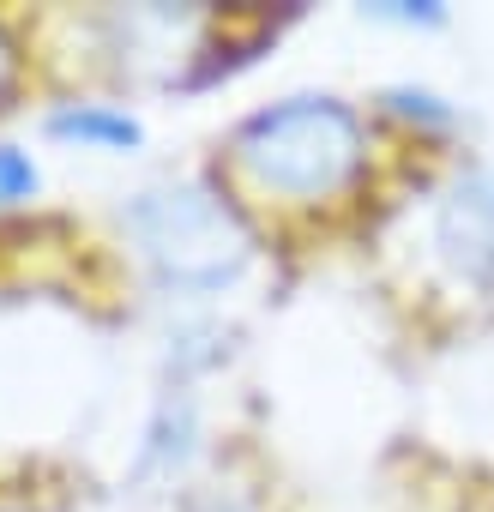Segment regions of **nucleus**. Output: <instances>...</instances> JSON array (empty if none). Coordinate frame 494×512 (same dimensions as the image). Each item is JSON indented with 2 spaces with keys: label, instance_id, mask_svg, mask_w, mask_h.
<instances>
[{
  "label": "nucleus",
  "instance_id": "obj_1",
  "mask_svg": "<svg viewBox=\"0 0 494 512\" xmlns=\"http://www.w3.org/2000/svg\"><path fill=\"white\" fill-rule=\"evenodd\" d=\"M241 175L278 199H332L356 181L368 139L350 103L338 97H284L247 115L229 139Z\"/></svg>",
  "mask_w": 494,
  "mask_h": 512
},
{
  "label": "nucleus",
  "instance_id": "obj_2",
  "mask_svg": "<svg viewBox=\"0 0 494 512\" xmlns=\"http://www.w3.org/2000/svg\"><path fill=\"white\" fill-rule=\"evenodd\" d=\"M121 223L151 278L175 296H217L241 284L247 260H254V241L235 223V211L199 181H157L133 193Z\"/></svg>",
  "mask_w": 494,
  "mask_h": 512
},
{
  "label": "nucleus",
  "instance_id": "obj_3",
  "mask_svg": "<svg viewBox=\"0 0 494 512\" xmlns=\"http://www.w3.org/2000/svg\"><path fill=\"white\" fill-rule=\"evenodd\" d=\"M434 235L458 278H470L476 290H494V169H470L440 199Z\"/></svg>",
  "mask_w": 494,
  "mask_h": 512
},
{
  "label": "nucleus",
  "instance_id": "obj_4",
  "mask_svg": "<svg viewBox=\"0 0 494 512\" xmlns=\"http://www.w3.org/2000/svg\"><path fill=\"white\" fill-rule=\"evenodd\" d=\"M49 133L67 139V145H85V151H133L145 139V127L127 109H103V103H67V109H55Z\"/></svg>",
  "mask_w": 494,
  "mask_h": 512
},
{
  "label": "nucleus",
  "instance_id": "obj_5",
  "mask_svg": "<svg viewBox=\"0 0 494 512\" xmlns=\"http://www.w3.org/2000/svg\"><path fill=\"white\" fill-rule=\"evenodd\" d=\"M187 452H193V404L181 398H169L163 410H157V422H151V440H145V458H139V470H175V464H187Z\"/></svg>",
  "mask_w": 494,
  "mask_h": 512
},
{
  "label": "nucleus",
  "instance_id": "obj_6",
  "mask_svg": "<svg viewBox=\"0 0 494 512\" xmlns=\"http://www.w3.org/2000/svg\"><path fill=\"white\" fill-rule=\"evenodd\" d=\"M37 193V163L13 145H0V205L7 199H31Z\"/></svg>",
  "mask_w": 494,
  "mask_h": 512
},
{
  "label": "nucleus",
  "instance_id": "obj_7",
  "mask_svg": "<svg viewBox=\"0 0 494 512\" xmlns=\"http://www.w3.org/2000/svg\"><path fill=\"white\" fill-rule=\"evenodd\" d=\"M392 109H398V115H410V121H434V127H446V121H452V109H446L434 91H410V85H398V91H392Z\"/></svg>",
  "mask_w": 494,
  "mask_h": 512
},
{
  "label": "nucleus",
  "instance_id": "obj_8",
  "mask_svg": "<svg viewBox=\"0 0 494 512\" xmlns=\"http://www.w3.org/2000/svg\"><path fill=\"white\" fill-rule=\"evenodd\" d=\"M368 19H386V25H440L446 13L440 7H368Z\"/></svg>",
  "mask_w": 494,
  "mask_h": 512
},
{
  "label": "nucleus",
  "instance_id": "obj_9",
  "mask_svg": "<svg viewBox=\"0 0 494 512\" xmlns=\"http://www.w3.org/2000/svg\"><path fill=\"white\" fill-rule=\"evenodd\" d=\"M13 85V43H7V31H0V91Z\"/></svg>",
  "mask_w": 494,
  "mask_h": 512
}]
</instances>
